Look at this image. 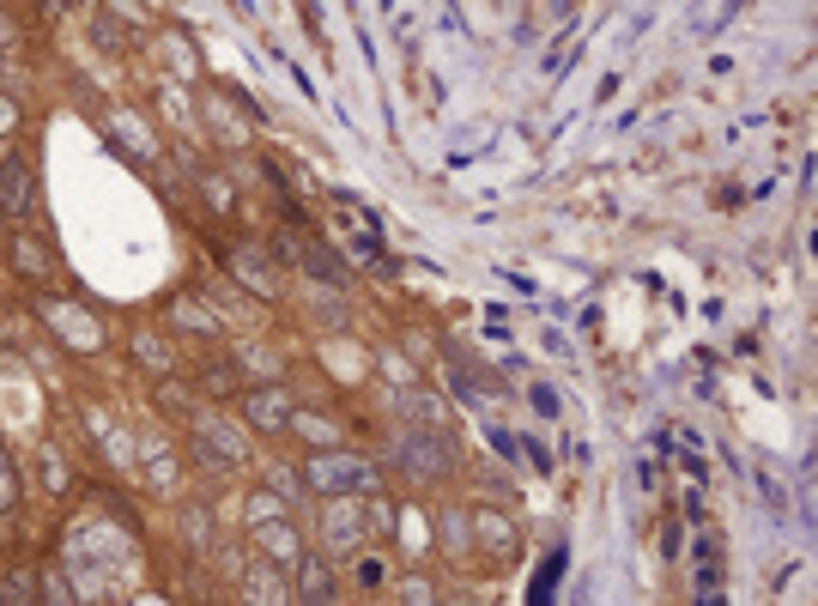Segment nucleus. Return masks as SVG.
I'll return each mask as SVG.
<instances>
[{"label":"nucleus","instance_id":"nucleus-7","mask_svg":"<svg viewBox=\"0 0 818 606\" xmlns=\"http://www.w3.org/2000/svg\"><path fill=\"white\" fill-rule=\"evenodd\" d=\"M255 540L273 552V564H291V570H298V558H303V552H298V534H291L286 522H267V527H255Z\"/></svg>","mask_w":818,"mask_h":606},{"label":"nucleus","instance_id":"nucleus-13","mask_svg":"<svg viewBox=\"0 0 818 606\" xmlns=\"http://www.w3.org/2000/svg\"><path fill=\"white\" fill-rule=\"evenodd\" d=\"M31 594H37V576H25V570L0 582V606H31Z\"/></svg>","mask_w":818,"mask_h":606},{"label":"nucleus","instance_id":"nucleus-4","mask_svg":"<svg viewBox=\"0 0 818 606\" xmlns=\"http://www.w3.org/2000/svg\"><path fill=\"white\" fill-rule=\"evenodd\" d=\"M480 546L497 558V564H509V558H516V527H509L497 510H480Z\"/></svg>","mask_w":818,"mask_h":606},{"label":"nucleus","instance_id":"nucleus-2","mask_svg":"<svg viewBox=\"0 0 818 606\" xmlns=\"http://www.w3.org/2000/svg\"><path fill=\"white\" fill-rule=\"evenodd\" d=\"M310 479H315V486H322V491H358V486H370V467H358V462H352V455H315V462H310Z\"/></svg>","mask_w":818,"mask_h":606},{"label":"nucleus","instance_id":"nucleus-6","mask_svg":"<svg viewBox=\"0 0 818 606\" xmlns=\"http://www.w3.org/2000/svg\"><path fill=\"white\" fill-rule=\"evenodd\" d=\"M298 582H303V606H327L334 601V576L322 558H298Z\"/></svg>","mask_w":818,"mask_h":606},{"label":"nucleus","instance_id":"nucleus-14","mask_svg":"<svg viewBox=\"0 0 818 606\" xmlns=\"http://www.w3.org/2000/svg\"><path fill=\"white\" fill-rule=\"evenodd\" d=\"M279 498H273V491H255V498H249V527H267V522H279Z\"/></svg>","mask_w":818,"mask_h":606},{"label":"nucleus","instance_id":"nucleus-1","mask_svg":"<svg viewBox=\"0 0 818 606\" xmlns=\"http://www.w3.org/2000/svg\"><path fill=\"white\" fill-rule=\"evenodd\" d=\"M31 188H37V176H31L25 159H7L0 164V219H25L31 212Z\"/></svg>","mask_w":818,"mask_h":606},{"label":"nucleus","instance_id":"nucleus-10","mask_svg":"<svg viewBox=\"0 0 818 606\" xmlns=\"http://www.w3.org/2000/svg\"><path fill=\"white\" fill-rule=\"evenodd\" d=\"M358 534H364L358 510H352V503H334V510H327V540H334V546H358Z\"/></svg>","mask_w":818,"mask_h":606},{"label":"nucleus","instance_id":"nucleus-16","mask_svg":"<svg viewBox=\"0 0 818 606\" xmlns=\"http://www.w3.org/2000/svg\"><path fill=\"white\" fill-rule=\"evenodd\" d=\"M13 510V474H7V455H0V515Z\"/></svg>","mask_w":818,"mask_h":606},{"label":"nucleus","instance_id":"nucleus-3","mask_svg":"<svg viewBox=\"0 0 818 606\" xmlns=\"http://www.w3.org/2000/svg\"><path fill=\"white\" fill-rule=\"evenodd\" d=\"M243 412L261 424V431H279L286 412H291V400H286V388H255V395H243Z\"/></svg>","mask_w":818,"mask_h":606},{"label":"nucleus","instance_id":"nucleus-17","mask_svg":"<svg viewBox=\"0 0 818 606\" xmlns=\"http://www.w3.org/2000/svg\"><path fill=\"white\" fill-rule=\"evenodd\" d=\"M13 128H19V109L7 104V97H0V133H13Z\"/></svg>","mask_w":818,"mask_h":606},{"label":"nucleus","instance_id":"nucleus-11","mask_svg":"<svg viewBox=\"0 0 818 606\" xmlns=\"http://www.w3.org/2000/svg\"><path fill=\"white\" fill-rule=\"evenodd\" d=\"M13 267H19L25 279H43V273H49V255H43V243L19 237V243H13Z\"/></svg>","mask_w":818,"mask_h":606},{"label":"nucleus","instance_id":"nucleus-5","mask_svg":"<svg viewBox=\"0 0 818 606\" xmlns=\"http://www.w3.org/2000/svg\"><path fill=\"white\" fill-rule=\"evenodd\" d=\"M406 455H413V467H418V474H449V467H454V448H449V443H437V436H425V431H418V436H406Z\"/></svg>","mask_w":818,"mask_h":606},{"label":"nucleus","instance_id":"nucleus-12","mask_svg":"<svg viewBox=\"0 0 818 606\" xmlns=\"http://www.w3.org/2000/svg\"><path fill=\"white\" fill-rule=\"evenodd\" d=\"M37 594H43V606H79L61 570H43V576H37Z\"/></svg>","mask_w":818,"mask_h":606},{"label":"nucleus","instance_id":"nucleus-8","mask_svg":"<svg viewBox=\"0 0 818 606\" xmlns=\"http://www.w3.org/2000/svg\"><path fill=\"white\" fill-rule=\"evenodd\" d=\"M170 322H176V328H195V334H219V322H212V310L200 298H176L170 303Z\"/></svg>","mask_w":818,"mask_h":606},{"label":"nucleus","instance_id":"nucleus-15","mask_svg":"<svg viewBox=\"0 0 818 606\" xmlns=\"http://www.w3.org/2000/svg\"><path fill=\"white\" fill-rule=\"evenodd\" d=\"M401 601H406V606H437V594H430L425 576H406V582H401Z\"/></svg>","mask_w":818,"mask_h":606},{"label":"nucleus","instance_id":"nucleus-9","mask_svg":"<svg viewBox=\"0 0 818 606\" xmlns=\"http://www.w3.org/2000/svg\"><path fill=\"white\" fill-rule=\"evenodd\" d=\"M243 588H249V601H255V606H291V588L279 576H267V570H249Z\"/></svg>","mask_w":818,"mask_h":606}]
</instances>
